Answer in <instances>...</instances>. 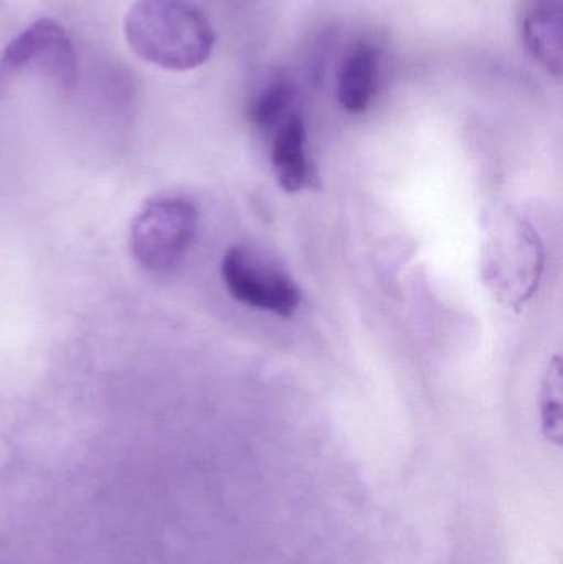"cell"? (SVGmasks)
I'll use <instances>...</instances> for the list:
<instances>
[{
  "mask_svg": "<svg viewBox=\"0 0 563 564\" xmlns=\"http://www.w3.org/2000/svg\"><path fill=\"white\" fill-rule=\"evenodd\" d=\"M526 50L554 76L562 75V0H526L521 13Z\"/></svg>",
  "mask_w": 563,
  "mask_h": 564,
  "instance_id": "cell-5",
  "label": "cell"
},
{
  "mask_svg": "<svg viewBox=\"0 0 563 564\" xmlns=\"http://www.w3.org/2000/svg\"><path fill=\"white\" fill-rule=\"evenodd\" d=\"M307 134L301 116L293 115L281 124L271 148V164L278 184L288 194L303 191L311 181L306 152Z\"/></svg>",
  "mask_w": 563,
  "mask_h": 564,
  "instance_id": "cell-7",
  "label": "cell"
},
{
  "mask_svg": "<svg viewBox=\"0 0 563 564\" xmlns=\"http://www.w3.org/2000/svg\"><path fill=\"white\" fill-rule=\"evenodd\" d=\"M32 73L72 88L78 56L68 32L52 19H40L17 33L0 53V79Z\"/></svg>",
  "mask_w": 563,
  "mask_h": 564,
  "instance_id": "cell-3",
  "label": "cell"
},
{
  "mask_svg": "<svg viewBox=\"0 0 563 564\" xmlns=\"http://www.w3.org/2000/svg\"><path fill=\"white\" fill-rule=\"evenodd\" d=\"M380 76V50L372 42L353 46L337 75V99L350 115H362L376 98Z\"/></svg>",
  "mask_w": 563,
  "mask_h": 564,
  "instance_id": "cell-6",
  "label": "cell"
},
{
  "mask_svg": "<svg viewBox=\"0 0 563 564\" xmlns=\"http://www.w3.org/2000/svg\"><path fill=\"white\" fill-rule=\"evenodd\" d=\"M221 278L231 297L248 307L290 317L300 305L294 281L250 248L231 247L225 253Z\"/></svg>",
  "mask_w": 563,
  "mask_h": 564,
  "instance_id": "cell-4",
  "label": "cell"
},
{
  "mask_svg": "<svg viewBox=\"0 0 563 564\" xmlns=\"http://www.w3.org/2000/svg\"><path fill=\"white\" fill-rule=\"evenodd\" d=\"M198 228L197 207L184 197L151 198L132 220L129 247L136 263L152 274H167L184 261Z\"/></svg>",
  "mask_w": 563,
  "mask_h": 564,
  "instance_id": "cell-2",
  "label": "cell"
},
{
  "mask_svg": "<svg viewBox=\"0 0 563 564\" xmlns=\"http://www.w3.org/2000/svg\"><path fill=\"white\" fill-rule=\"evenodd\" d=\"M562 365L559 358L552 361L545 378L542 394V427L551 443L562 444Z\"/></svg>",
  "mask_w": 563,
  "mask_h": 564,
  "instance_id": "cell-9",
  "label": "cell"
},
{
  "mask_svg": "<svg viewBox=\"0 0 563 564\" xmlns=\"http://www.w3.org/2000/svg\"><path fill=\"white\" fill-rule=\"evenodd\" d=\"M129 48L169 72H191L215 48L210 20L191 0H136L124 17Z\"/></svg>",
  "mask_w": 563,
  "mask_h": 564,
  "instance_id": "cell-1",
  "label": "cell"
},
{
  "mask_svg": "<svg viewBox=\"0 0 563 564\" xmlns=\"http://www.w3.org/2000/svg\"><path fill=\"white\" fill-rule=\"evenodd\" d=\"M293 96V85L286 78L271 79L251 101L248 111L251 122L260 128L274 124L290 108Z\"/></svg>",
  "mask_w": 563,
  "mask_h": 564,
  "instance_id": "cell-8",
  "label": "cell"
}]
</instances>
